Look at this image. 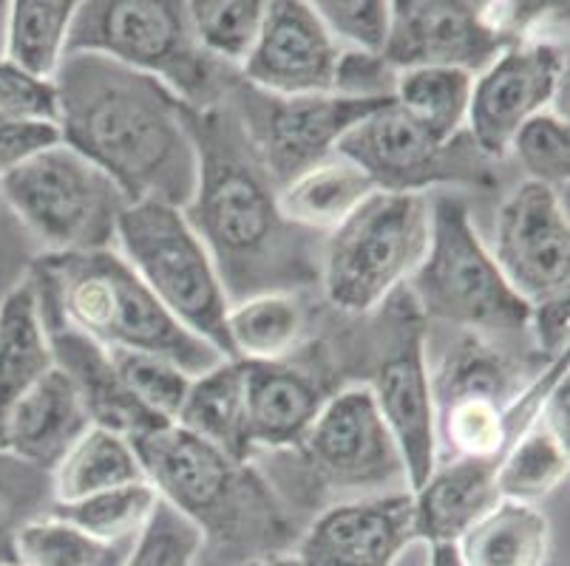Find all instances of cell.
<instances>
[{
    "label": "cell",
    "mask_w": 570,
    "mask_h": 566,
    "mask_svg": "<svg viewBox=\"0 0 570 566\" xmlns=\"http://www.w3.org/2000/svg\"><path fill=\"white\" fill-rule=\"evenodd\" d=\"M199 153L196 193L183 216L205 244L227 300L298 292L318 280L321 249L313 232L282 216L278 187L258 162L230 100L188 108Z\"/></svg>",
    "instance_id": "6da1fadb"
},
{
    "label": "cell",
    "mask_w": 570,
    "mask_h": 566,
    "mask_svg": "<svg viewBox=\"0 0 570 566\" xmlns=\"http://www.w3.org/2000/svg\"><path fill=\"white\" fill-rule=\"evenodd\" d=\"M51 82L60 142L97 165L128 205H190L199 153L188 106L165 82L86 51L66 54Z\"/></svg>",
    "instance_id": "7a4b0ae2"
},
{
    "label": "cell",
    "mask_w": 570,
    "mask_h": 566,
    "mask_svg": "<svg viewBox=\"0 0 570 566\" xmlns=\"http://www.w3.org/2000/svg\"><path fill=\"white\" fill-rule=\"evenodd\" d=\"M26 278L38 298L49 300L66 324L100 342L102 349L163 357L188 377H202L225 360L214 346L170 318L114 247L40 252Z\"/></svg>",
    "instance_id": "3957f363"
},
{
    "label": "cell",
    "mask_w": 570,
    "mask_h": 566,
    "mask_svg": "<svg viewBox=\"0 0 570 566\" xmlns=\"http://www.w3.org/2000/svg\"><path fill=\"white\" fill-rule=\"evenodd\" d=\"M159 502L225 549H273L287 538L276 498L250 461H236L174 423L128 439Z\"/></svg>",
    "instance_id": "277c9868"
},
{
    "label": "cell",
    "mask_w": 570,
    "mask_h": 566,
    "mask_svg": "<svg viewBox=\"0 0 570 566\" xmlns=\"http://www.w3.org/2000/svg\"><path fill=\"white\" fill-rule=\"evenodd\" d=\"M568 374V357L548 363L520 388L517 371L494 342L463 331L449 346L432 380L438 459L500 461L537 423L542 399Z\"/></svg>",
    "instance_id": "5b68a950"
},
{
    "label": "cell",
    "mask_w": 570,
    "mask_h": 566,
    "mask_svg": "<svg viewBox=\"0 0 570 566\" xmlns=\"http://www.w3.org/2000/svg\"><path fill=\"white\" fill-rule=\"evenodd\" d=\"M100 54L157 77L188 108L205 111L227 97L233 69L196 43L188 3L176 0H88L77 3L66 54Z\"/></svg>",
    "instance_id": "8992f818"
},
{
    "label": "cell",
    "mask_w": 570,
    "mask_h": 566,
    "mask_svg": "<svg viewBox=\"0 0 570 566\" xmlns=\"http://www.w3.org/2000/svg\"><path fill=\"white\" fill-rule=\"evenodd\" d=\"M432 236V201L423 193L375 190L321 247L318 280L344 315H370L406 287Z\"/></svg>",
    "instance_id": "52a82bcc"
},
{
    "label": "cell",
    "mask_w": 570,
    "mask_h": 566,
    "mask_svg": "<svg viewBox=\"0 0 570 566\" xmlns=\"http://www.w3.org/2000/svg\"><path fill=\"white\" fill-rule=\"evenodd\" d=\"M406 289L423 318L463 331L517 335L528 326L531 306L508 287L460 196H438L432 201L429 249Z\"/></svg>",
    "instance_id": "ba28073f"
},
{
    "label": "cell",
    "mask_w": 570,
    "mask_h": 566,
    "mask_svg": "<svg viewBox=\"0 0 570 566\" xmlns=\"http://www.w3.org/2000/svg\"><path fill=\"white\" fill-rule=\"evenodd\" d=\"M119 256L139 275L170 318L233 360L227 300L219 272L183 210L157 201L128 205L117 227Z\"/></svg>",
    "instance_id": "9c48e42d"
},
{
    "label": "cell",
    "mask_w": 570,
    "mask_h": 566,
    "mask_svg": "<svg viewBox=\"0 0 570 566\" xmlns=\"http://www.w3.org/2000/svg\"><path fill=\"white\" fill-rule=\"evenodd\" d=\"M0 201L46 252H95L117 241L128 199L86 156L57 142L0 179Z\"/></svg>",
    "instance_id": "30bf717a"
},
{
    "label": "cell",
    "mask_w": 570,
    "mask_h": 566,
    "mask_svg": "<svg viewBox=\"0 0 570 566\" xmlns=\"http://www.w3.org/2000/svg\"><path fill=\"white\" fill-rule=\"evenodd\" d=\"M381 309L375 357L364 383L383 423L401 448L409 490H417L438 465L432 380L426 366V318L406 287L392 292Z\"/></svg>",
    "instance_id": "8fae6325"
},
{
    "label": "cell",
    "mask_w": 570,
    "mask_h": 566,
    "mask_svg": "<svg viewBox=\"0 0 570 566\" xmlns=\"http://www.w3.org/2000/svg\"><path fill=\"white\" fill-rule=\"evenodd\" d=\"M335 153L364 170L383 193H423L434 185H497L491 162L469 131L449 142L434 139L395 100L352 125L335 145Z\"/></svg>",
    "instance_id": "7c38bea8"
},
{
    "label": "cell",
    "mask_w": 570,
    "mask_h": 566,
    "mask_svg": "<svg viewBox=\"0 0 570 566\" xmlns=\"http://www.w3.org/2000/svg\"><path fill=\"white\" fill-rule=\"evenodd\" d=\"M227 100L245 128L258 162L278 190L313 165L324 162L326 156H333L335 145L352 125L392 102L350 100L338 93L276 97L247 86L242 77L233 80Z\"/></svg>",
    "instance_id": "4fadbf2b"
},
{
    "label": "cell",
    "mask_w": 570,
    "mask_h": 566,
    "mask_svg": "<svg viewBox=\"0 0 570 566\" xmlns=\"http://www.w3.org/2000/svg\"><path fill=\"white\" fill-rule=\"evenodd\" d=\"M568 54L559 40H520L508 46L483 75L474 77L465 131L480 153L494 162L514 142L517 131L537 113L557 106L568 119Z\"/></svg>",
    "instance_id": "5bb4252c"
},
{
    "label": "cell",
    "mask_w": 570,
    "mask_h": 566,
    "mask_svg": "<svg viewBox=\"0 0 570 566\" xmlns=\"http://www.w3.org/2000/svg\"><path fill=\"white\" fill-rule=\"evenodd\" d=\"M298 450L309 470L330 487H409L401 448L364 383L326 397Z\"/></svg>",
    "instance_id": "9a60e30c"
},
{
    "label": "cell",
    "mask_w": 570,
    "mask_h": 566,
    "mask_svg": "<svg viewBox=\"0 0 570 566\" xmlns=\"http://www.w3.org/2000/svg\"><path fill=\"white\" fill-rule=\"evenodd\" d=\"M491 258L528 306L568 295L570 225L564 196L537 181H522L497 212Z\"/></svg>",
    "instance_id": "2e32d148"
},
{
    "label": "cell",
    "mask_w": 570,
    "mask_h": 566,
    "mask_svg": "<svg viewBox=\"0 0 570 566\" xmlns=\"http://www.w3.org/2000/svg\"><path fill=\"white\" fill-rule=\"evenodd\" d=\"M514 46L485 18V3L397 0L381 57L401 75L409 69H463L483 75Z\"/></svg>",
    "instance_id": "e0dca14e"
},
{
    "label": "cell",
    "mask_w": 570,
    "mask_h": 566,
    "mask_svg": "<svg viewBox=\"0 0 570 566\" xmlns=\"http://www.w3.org/2000/svg\"><path fill=\"white\" fill-rule=\"evenodd\" d=\"M341 46L302 0H273L250 57L238 69L247 86L276 97L333 93Z\"/></svg>",
    "instance_id": "ac0fdd59"
},
{
    "label": "cell",
    "mask_w": 570,
    "mask_h": 566,
    "mask_svg": "<svg viewBox=\"0 0 570 566\" xmlns=\"http://www.w3.org/2000/svg\"><path fill=\"white\" fill-rule=\"evenodd\" d=\"M414 536L412 490L352 498L321 513L295 558L302 566H395Z\"/></svg>",
    "instance_id": "d6986e66"
},
{
    "label": "cell",
    "mask_w": 570,
    "mask_h": 566,
    "mask_svg": "<svg viewBox=\"0 0 570 566\" xmlns=\"http://www.w3.org/2000/svg\"><path fill=\"white\" fill-rule=\"evenodd\" d=\"M35 304H38L40 324H43L46 340H49L55 368H60L69 377L77 397L86 405L91 425L122 434L126 439L165 425L163 419L145 411L142 405L128 394V388L119 380L117 368H114L108 349H102L100 342H95L71 324H66L49 300L35 295Z\"/></svg>",
    "instance_id": "ffe728a7"
},
{
    "label": "cell",
    "mask_w": 570,
    "mask_h": 566,
    "mask_svg": "<svg viewBox=\"0 0 570 566\" xmlns=\"http://www.w3.org/2000/svg\"><path fill=\"white\" fill-rule=\"evenodd\" d=\"M88 428L91 417L69 377L60 368H49L9 411L0 430V450L51 474Z\"/></svg>",
    "instance_id": "44dd1931"
},
{
    "label": "cell",
    "mask_w": 570,
    "mask_h": 566,
    "mask_svg": "<svg viewBox=\"0 0 570 566\" xmlns=\"http://www.w3.org/2000/svg\"><path fill=\"white\" fill-rule=\"evenodd\" d=\"M242 366H245L247 436L253 450L298 448L330 394L307 368H298L287 360H242Z\"/></svg>",
    "instance_id": "7402d4cb"
},
{
    "label": "cell",
    "mask_w": 570,
    "mask_h": 566,
    "mask_svg": "<svg viewBox=\"0 0 570 566\" xmlns=\"http://www.w3.org/2000/svg\"><path fill=\"white\" fill-rule=\"evenodd\" d=\"M500 461L445 459L438 461L423 485L412 490L414 536L429 547L458 544L485 513L500 505L497 490Z\"/></svg>",
    "instance_id": "603a6c76"
},
{
    "label": "cell",
    "mask_w": 570,
    "mask_h": 566,
    "mask_svg": "<svg viewBox=\"0 0 570 566\" xmlns=\"http://www.w3.org/2000/svg\"><path fill=\"white\" fill-rule=\"evenodd\" d=\"M174 425L199 436L236 461H250L253 445L247 436L242 360H222L202 377H194Z\"/></svg>",
    "instance_id": "cb8c5ba5"
},
{
    "label": "cell",
    "mask_w": 570,
    "mask_h": 566,
    "mask_svg": "<svg viewBox=\"0 0 570 566\" xmlns=\"http://www.w3.org/2000/svg\"><path fill=\"white\" fill-rule=\"evenodd\" d=\"M377 187L341 153L326 156L278 190V207L289 225L307 232H333Z\"/></svg>",
    "instance_id": "d4e9b609"
},
{
    "label": "cell",
    "mask_w": 570,
    "mask_h": 566,
    "mask_svg": "<svg viewBox=\"0 0 570 566\" xmlns=\"http://www.w3.org/2000/svg\"><path fill=\"white\" fill-rule=\"evenodd\" d=\"M463 566H546L551 524L539 507L505 502L485 513L454 544Z\"/></svg>",
    "instance_id": "484cf974"
},
{
    "label": "cell",
    "mask_w": 570,
    "mask_h": 566,
    "mask_svg": "<svg viewBox=\"0 0 570 566\" xmlns=\"http://www.w3.org/2000/svg\"><path fill=\"white\" fill-rule=\"evenodd\" d=\"M49 368H55V360L40 324L32 284L26 278L0 300V430L14 403Z\"/></svg>",
    "instance_id": "4316f807"
},
{
    "label": "cell",
    "mask_w": 570,
    "mask_h": 566,
    "mask_svg": "<svg viewBox=\"0 0 570 566\" xmlns=\"http://www.w3.org/2000/svg\"><path fill=\"white\" fill-rule=\"evenodd\" d=\"M134 481L148 479L131 443L122 434H114L100 425H91L51 470L55 505L80 502L95 493L126 487Z\"/></svg>",
    "instance_id": "83f0119b"
},
{
    "label": "cell",
    "mask_w": 570,
    "mask_h": 566,
    "mask_svg": "<svg viewBox=\"0 0 570 566\" xmlns=\"http://www.w3.org/2000/svg\"><path fill=\"white\" fill-rule=\"evenodd\" d=\"M307 329V309L295 292H267L238 300L227 311L233 360H287Z\"/></svg>",
    "instance_id": "f1b7e54d"
},
{
    "label": "cell",
    "mask_w": 570,
    "mask_h": 566,
    "mask_svg": "<svg viewBox=\"0 0 570 566\" xmlns=\"http://www.w3.org/2000/svg\"><path fill=\"white\" fill-rule=\"evenodd\" d=\"M75 9V0L9 3L3 57L40 80H55L66 57V40H69Z\"/></svg>",
    "instance_id": "f546056e"
},
{
    "label": "cell",
    "mask_w": 570,
    "mask_h": 566,
    "mask_svg": "<svg viewBox=\"0 0 570 566\" xmlns=\"http://www.w3.org/2000/svg\"><path fill=\"white\" fill-rule=\"evenodd\" d=\"M474 75L463 69H409L397 75L395 102L434 139H454L465 131Z\"/></svg>",
    "instance_id": "4dcf8cb0"
},
{
    "label": "cell",
    "mask_w": 570,
    "mask_h": 566,
    "mask_svg": "<svg viewBox=\"0 0 570 566\" xmlns=\"http://www.w3.org/2000/svg\"><path fill=\"white\" fill-rule=\"evenodd\" d=\"M157 505V490L148 481H134V485L95 493L80 502L55 505L51 516L75 524L100 544H122L137 542Z\"/></svg>",
    "instance_id": "1f68e13d"
},
{
    "label": "cell",
    "mask_w": 570,
    "mask_h": 566,
    "mask_svg": "<svg viewBox=\"0 0 570 566\" xmlns=\"http://www.w3.org/2000/svg\"><path fill=\"white\" fill-rule=\"evenodd\" d=\"M568 481V448L533 423L517 439L497 467V490L505 502L533 505Z\"/></svg>",
    "instance_id": "d6a6232c"
},
{
    "label": "cell",
    "mask_w": 570,
    "mask_h": 566,
    "mask_svg": "<svg viewBox=\"0 0 570 566\" xmlns=\"http://www.w3.org/2000/svg\"><path fill=\"white\" fill-rule=\"evenodd\" d=\"M267 3L262 0H194L188 3L196 43L210 60L242 69L262 31Z\"/></svg>",
    "instance_id": "836d02e7"
},
{
    "label": "cell",
    "mask_w": 570,
    "mask_h": 566,
    "mask_svg": "<svg viewBox=\"0 0 570 566\" xmlns=\"http://www.w3.org/2000/svg\"><path fill=\"white\" fill-rule=\"evenodd\" d=\"M55 507L51 474L0 450V566H14V538Z\"/></svg>",
    "instance_id": "e575fe53"
},
{
    "label": "cell",
    "mask_w": 570,
    "mask_h": 566,
    "mask_svg": "<svg viewBox=\"0 0 570 566\" xmlns=\"http://www.w3.org/2000/svg\"><path fill=\"white\" fill-rule=\"evenodd\" d=\"M122 544H100L75 524L57 516H43L26 524L14 538V566H100Z\"/></svg>",
    "instance_id": "d590c367"
},
{
    "label": "cell",
    "mask_w": 570,
    "mask_h": 566,
    "mask_svg": "<svg viewBox=\"0 0 570 566\" xmlns=\"http://www.w3.org/2000/svg\"><path fill=\"white\" fill-rule=\"evenodd\" d=\"M108 355H111L122 386L128 388V394L142 405L145 411L154 414L163 423H176V414H179L185 397H188L194 377H188L183 368L174 366L170 360L142 355V351L114 349Z\"/></svg>",
    "instance_id": "8d00e7d4"
},
{
    "label": "cell",
    "mask_w": 570,
    "mask_h": 566,
    "mask_svg": "<svg viewBox=\"0 0 570 566\" xmlns=\"http://www.w3.org/2000/svg\"><path fill=\"white\" fill-rule=\"evenodd\" d=\"M522 168L528 170V181L551 187L553 193L568 196L570 179V133L568 119H559L553 111L537 113L517 131L511 148Z\"/></svg>",
    "instance_id": "74e56055"
},
{
    "label": "cell",
    "mask_w": 570,
    "mask_h": 566,
    "mask_svg": "<svg viewBox=\"0 0 570 566\" xmlns=\"http://www.w3.org/2000/svg\"><path fill=\"white\" fill-rule=\"evenodd\" d=\"M341 49L381 54L389 38L392 3L386 0H318L309 3Z\"/></svg>",
    "instance_id": "f35d334b"
},
{
    "label": "cell",
    "mask_w": 570,
    "mask_h": 566,
    "mask_svg": "<svg viewBox=\"0 0 570 566\" xmlns=\"http://www.w3.org/2000/svg\"><path fill=\"white\" fill-rule=\"evenodd\" d=\"M202 542L199 529L185 522L165 502H159L145 529L134 542L126 566H194L199 558Z\"/></svg>",
    "instance_id": "ab89813d"
},
{
    "label": "cell",
    "mask_w": 570,
    "mask_h": 566,
    "mask_svg": "<svg viewBox=\"0 0 570 566\" xmlns=\"http://www.w3.org/2000/svg\"><path fill=\"white\" fill-rule=\"evenodd\" d=\"M0 113L20 122L57 125L55 82L40 80L0 57Z\"/></svg>",
    "instance_id": "60d3db41"
},
{
    "label": "cell",
    "mask_w": 570,
    "mask_h": 566,
    "mask_svg": "<svg viewBox=\"0 0 570 566\" xmlns=\"http://www.w3.org/2000/svg\"><path fill=\"white\" fill-rule=\"evenodd\" d=\"M397 71L381 54L341 49L333 93L350 100H395Z\"/></svg>",
    "instance_id": "b9f144b4"
},
{
    "label": "cell",
    "mask_w": 570,
    "mask_h": 566,
    "mask_svg": "<svg viewBox=\"0 0 570 566\" xmlns=\"http://www.w3.org/2000/svg\"><path fill=\"white\" fill-rule=\"evenodd\" d=\"M57 142H60L57 125L20 122L0 113V179H7L18 165Z\"/></svg>",
    "instance_id": "7bdbcfd3"
},
{
    "label": "cell",
    "mask_w": 570,
    "mask_h": 566,
    "mask_svg": "<svg viewBox=\"0 0 570 566\" xmlns=\"http://www.w3.org/2000/svg\"><path fill=\"white\" fill-rule=\"evenodd\" d=\"M525 331L531 335L539 355H546L548 363L568 357L570 340V304L568 295L539 300L528 311Z\"/></svg>",
    "instance_id": "ee69618b"
},
{
    "label": "cell",
    "mask_w": 570,
    "mask_h": 566,
    "mask_svg": "<svg viewBox=\"0 0 570 566\" xmlns=\"http://www.w3.org/2000/svg\"><path fill=\"white\" fill-rule=\"evenodd\" d=\"M35 258L38 256H29V232L0 201V300L7 298L20 280H26Z\"/></svg>",
    "instance_id": "f6af8a7d"
},
{
    "label": "cell",
    "mask_w": 570,
    "mask_h": 566,
    "mask_svg": "<svg viewBox=\"0 0 570 566\" xmlns=\"http://www.w3.org/2000/svg\"><path fill=\"white\" fill-rule=\"evenodd\" d=\"M568 386L570 377L564 374V377H559V380L553 383L548 397L542 399V408H539L537 417V423L542 425L562 448H568Z\"/></svg>",
    "instance_id": "bcb514c9"
},
{
    "label": "cell",
    "mask_w": 570,
    "mask_h": 566,
    "mask_svg": "<svg viewBox=\"0 0 570 566\" xmlns=\"http://www.w3.org/2000/svg\"><path fill=\"white\" fill-rule=\"evenodd\" d=\"M429 566H463V564H460V555L458 549H454V544H438V547H432Z\"/></svg>",
    "instance_id": "7dc6e473"
},
{
    "label": "cell",
    "mask_w": 570,
    "mask_h": 566,
    "mask_svg": "<svg viewBox=\"0 0 570 566\" xmlns=\"http://www.w3.org/2000/svg\"><path fill=\"white\" fill-rule=\"evenodd\" d=\"M253 566H302L298 564V558L295 555H269V558L258 560V564Z\"/></svg>",
    "instance_id": "c3c4849f"
},
{
    "label": "cell",
    "mask_w": 570,
    "mask_h": 566,
    "mask_svg": "<svg viewBox=\"0 0 570 566\" xmlns=\"http://www.w3.org/2000/svg\"><path fill=\"white\" fill-rule=\"evenodd\" d=\"M7 18H9V3L0 0V57H3V49H7Z\"/></svg>",
    "instance_id": "681fc988"
},
{
    "label": "cell",
    "mask_w": 570,
    "mask_h": 566,
    "mask_svg": "<svg viewBox=\"0 0 570 566\" xmlns=\"http://www.w3.org/2000/svg\"><path fill=\"white\" fill-rule=\"evenodd\" d=\"M131 549H134V544H126V547H119L117 553H114L111 558H108L106 564H100V566H126V560H128V555H131Z\"/></svg>",
    "instance_id": "f907efd6"
}]
</instances>
